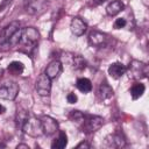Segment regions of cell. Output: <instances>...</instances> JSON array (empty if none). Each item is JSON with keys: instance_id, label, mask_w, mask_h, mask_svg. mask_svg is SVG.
Segmentation results:
<instances>
[{"instance_id": "5", "label": "cell", "mask_w": 149, "mask_h": 149, "mask_svg": "<svg viewBox=\"0 0 149 149\" xmlns=\"http://www.w3.org/2000/svg\"><path fill=\"white\" fill-rule=\"evenodd\" d=\"M19 93V85L9 81L0 86V98L5 100H14Z\"/></svg>"}, {"instance_id": "3", "label": "cell", "mask_w": 149, "mask_h": 149, "mask_svg": "<svg viewBox=\"0 0 149 149\" xmlns=\"http://www.w3.org/2000/svg\"><path fill=\"white\" fill-rule=\"evenodd\" d=\"M102 125H104V119L101 116L85 114L84 122L80 128H83V130H85L86 133H94L98 129H100Z\"/></svg>"}, {"instance_id": "6", "label": "cell", "mask_w": 149, "mask_h": 149, "mask_svg": "<svg viewBox=\"0 0 149 149\" xmlns=\"http://www.w3.org/2000/svg\"><path fill=\"white\" fill-rule=\"evenodd\" d=\"M35 87L40 95H49L51 91V79L45 73H41L36 80Z\"/></svg>"}, {"instance_id": "10", "label": "cell", "mask_w": 149, "mask_h": 149, "mask_svg": "<svg viewBox=\"0 0 149 149\" xmlns=\"http://www.w3.org/2000/svg\"><path fill=\"white\" fill-rule=\"evenodd\" d=\"M70 28H71V31H72L73 35H76V36H81V35L86 31L87 24H86L81 19L74 17V19H72V21H71Z\"/></svg>"}, {"instance_id": "28", "label": "cell", "mask_w": 149, "mask_h": 149, "mask_svg": "<svg viewBox=\"0 0 149 149\" xmlns=\"http://www.w3.org/2000/svg\"><path fill=\"white\" fill-rule=\"evenodd\" d=\"M5 112H6V108H5V106L0 105V114H3Z\"/></svg>"}, {"instance_id": "29", "label": "cell", "mask_w": 149, "mask_h": 149, "mask_svg": "<svg viewBox=\"0 0 149 149\" xmlns=\"http://www.w3.org/2000/svg\"><path fill=\"white\" fill-rule=\"evenodd\" d=\"M105 0H93V2L95 3V5H100V3H102Z\"/></svg>"}, {"instance_id": "19", "label": "cell", "mask_w": 149, "mask_h": 149, "mask_svg": "<svg viewBox=\"0 0 149 149\" xmlns=\"http://www.w3.org/2000/svg\"><path fill=\"white\" fill-rule=\"evenodd\" d=\"M84 116H85V114H83L80 111H71V113L69 115L70 120L78 127H81V125L84 122Z\"/></svg>"}, {"instance_id": "1", "label": "cell", "mask_w": 149, "mask_h": 149, "mask_svg": "<svg viewBox=\"0 0 149 149\" xmlns=\"http://www.w3.org/2000/svg\"><path fill=\"white\" fill-rule=\"evenodd\" d=\"M40 38V33L37 29H35L34 27H27V28H23L21 29V40L19 42V44L21 43L24 48L27 49L26 52H30L31 49L35 47L36 42L38 41Z\"/></svg>"}, {"instance_id": "18", "label": "cell", "mask_w": 149, "mask_h": 149, "mask_svg": "<svg viewBox=\"0 0 149 149\" xmlns=\"http://www.w3.org/2000/svg\"><path fill=\"white\" fill-rule=\"evenodd\" d=\"M71 66L73 70H84L86 68V61L79 55L73 56L71 59Z\"/></svg>"}, {"instance_id": "12", "label": "cell", "mask_w": 149, "mask_h": 149, "mask_svg": "<svg viewBox=\"0 0 149 149\" xmlns=\"http://www.w3.org/2000/svg\"><path fill=\"white\" fill-rule=\"evenodd\" d=\"M107 41V35L101 33V31H98V30H94L88 36V42L91 45H94V47H100L105 42Z\"/></svg>"}, {"instance_id": "22", "label": "cell", "mask_w": 149, "mask_h": 149, "mask_svg": "<svg viewBox=\"0 0 149 149\" xmlns=\"http://www.w3.org/2000/svg\"><path fill=\"white\" fill-rule=\"evenodd\" d=\"M8 71L12 74H20L23 71V64L19 61H14L8 65Z\"/></svg>"}, {"instance_id": "27", "label": "cell", "mask_w": 149, "mask_h": 149, "mask_svg": "<svg viewBox=\"0 0 149 149\" xmlns=\"http://www.w3.org/2000/svg\"><path fill=\"white\" fill-rule=\"evenodd\" d=\"M16 148H17V149H21V148H23V149H29V147H28L27 144H19Z\"/></svg>"}, {"instance_id": "11", "label": "cell", "mask_w": 149, "mask_h": 149, "mask_svg": "<svg viewBox=\"0 0 149 149\" xmlns=\"http://www.w3.org/2000/svg\"><path fill=\"white\" fill-rule=\"evenodd\" d=\"M126 71H127V68L120 62H115V63L111 64L108 68V74L113 79H119L120 77H122L125 74Z\"/></svg>"}, {"instance_id": "7", "label": "cell", "mask_w": 149, "mask_h": 149, "mask_svg": "<svg viewBox=\"0 0 149 149\" xmlns=\"http://www.w3.org/2000/svg\"><path fill=\"white\" fill-rule=\"evenodd\" d=\"M17 29H20V22H17V21H14V22L9 23L8 26H6V27L1 30V33H0V43H1V44L8 43L9 38L13 36V34H14Z\"/></svg>"}, {"instance_id": "21", "label": "cell", "mask_w": 149, "mask_h": 149, "mask_svg": "<svg viewBox=\"0 0 149 149\" xmlns=\"http://www.w3.org/2000/svg\"><path fill=\"white\" fill-rule=\"evenodd\" d=\"M66 144H68V135L65 134V132H59V136H58L57 141L52 144V148L63 149L66 147Z\"/></svg>"}, {"instance_id": "8", "label": "cell", "mask_w": 149, "mask_h": 149, "mask_svg": "<svg viewBox=\"0 0 149 149\" xmlns=\"http://www.w3.org/2000/svg\"><path fill=\"white\" fill-rule=\"evenodd\" d=\"M41 122H42V126H43L44 134H47V135H52V134L56 133L57 129H58V123H57V121H56L54 118H51V116H48V115L42 116Z\"/></svg>"}, {"instance_id": "15", "label": "cell", "mask_w": 149, "mask_h": 149, "mask_svg": "<svg viewBox=\"0 0 149 149\" xmlns=\"http://www.w3.org/2000/svg\"><path fill=\"white\" fill-rule=\"evenodd\" d=\"M146 91V86L142 84V83H135L132 88H130V95H132V99L133 100H136L139 98H141L143 95Z\"/></svg>"}, {"instance_id": "25", "label": "cell", "mask_w": 149, "mask_h": 149, "mask_svg": "<svg viewBox=\"0 0 149 149\" xmlns=\"http://www.w3.org/2000/svg\"><path fill=\"white\" fill-rule=\"evenodd\" d=\"M66 100H68L69 104H76L77 100H78V98H77V95H76L73 92H71V93H69V94L66 95Z\"/></svg>"}, {"instance_id": "26", "label": "cell", "mask_w": 149, "mask_h": 149, "mask_svg": "<svg viewBox=\"0 0 149 149\" xmlns=\"http://www.w3.org/2000/svg\"><path fill=\"white\" fill-rule=\"evenodd\" d=\"M76 148H77V149H79V148H90V144L86 143V142H81V143H79Z\"/></svg>"}, {"instance_id": "16", "label": "cell", "mask_w": 149, "mask_h": 149, "mask_svg": "<svg viewBox=\"0 0 149 149\" xmlns=\"http://www.w3.org/2000/svg\"><path fill=\"white\" fill-rule=\"evenodd\" d=\"M99 95L102 100H108L113 97V88L107 83H102L99 86Z\"/></svg>"}, {"instance_id": "9", "label": "cell", "mask_w": 149, "mask_h": 149, "mask_svg": "<svg viewBox=\"0 0 149 149\" xmlns=\"http://www.w3.org/2000/svg\"><path fill=\"white\" fill-rule=\"evenodd\" d=\"M62 69H63V66H62V63H61L59 61H52V62H50L49 65L45 68L44 73H45L50 79H55V78H57V77L61 74Z\"/></svg>"}, {"instance_id": "13", "label": "cell", "mask_w": 149, "mask_h": 149, "mask_svg": "<svg viewBox=\"0 0 149 149\" xmlns=\"http://www.w3.org/2000/svg\"><path fill=\"white\" fill-rule=\"evenodd\" d=\"M106 144L109 146V147L120 148V147H123L126 144V141H125V137L121 134L115 133V134H112V135L106 137Z\"/></svg>"}, {"instance_id": "24", "label": "cell", "mask_w": 149, "mask_h": 149, "mask_svg": "<svg viewBox=\"0 0 149 149\" xmlns=\"http://www.w3.org/2000/svg\"><path fill=\"white\" fill-rule=\"evenodd\" d=\"M126 24H127V21H126V19H123V17H120V19H116V20H115V22H114L113 27H114L115 29H121V28H123Z\"/></svg>"}, {"instance_id": "14", "label": "cell", "mask_w": 149, "mask_h": 149, "mask_svg": "<svg viewBox=\"0 0 149 149\" xmlns=\"http://www.w3.org/2000/svg\"><path fill=\"white\" fill-rule=\"evenodd\" d=\"M125 5L121 0H113L112 2H109L106 7V13L109 15V16H114L116 14H119L122 9H123Z\"/></svg>"}, {"instance_id": "23", "label": "cell", "mask_w": 149, "mask_h": 149, "mask_svg": "<svg viewBox=\"0 0 149 149\" xmlns=\"http://www.w3.org/2000/svg\"><path fill=\"white\" fill-rule=\"evenodd\" d=\"M20 40H21V28H20V29H17V30L13 34V36L9 38L8 43H9V44H12V45H16V44H19Z\"/></svg>"}, {"instance_id": "2", "label": "cell", "mask_w": 149, "mask_h": 149, "mask_svg": "<svg viewBox=\"0 0 149 149\" xmlns=\"http://www.w3.org/2000/svg\"><path fill=\"white\" fill-rule=\"evenodd\" d=\"M21 129L31 137H38L44 134L41 119H36V118H28L22 125Z\"/></svg>"}, {"instance_id": "17", "label": "cell", "mask_w": 149, "mask_h": 149, "mask_svg": "<svg viewBox=\"0 0 149 149\" xmlns=\"http://www.w3.org/2000/svg\"><path fill=\"white\" fill-rule=\"evenodd\" d=\"M76 85H77V88L80 92H83V93H88L92 90V83L87 78H79V79H77Z\"/></svg>"}, {"instance_id": "20", "label": "cell", "mask_w": 149, "mask_h": 149, "mask_svg": "<svg viewBox=\"0 0 149 149\" xmlns=\"http://www.w3.org/2000/svg\"><path fill=\"white\" fill-rule=\"evenodd\" d=\"M29 118V112L24 108H19L17 113H16V125L17 127H22V125L24 123V121Z\"/></svg>"}, {"instance_id": "4", "label": "cell", "mask_w": 149, "mask_h": 149, "mask_svg": "<svg viewBox=\"0 0 149 149\" xmlns=\"http://www.w3.org/2000/svg\"><path fill=\"white\" fill-rule=\"evenodd\" d=\"M128 70H129V73L130 76L134 78V79H142V78H146L148 76V72H149V69H148V65L143 62H140V61H132L129 63V66H128Z\"/></svg>"}]
</instances>
